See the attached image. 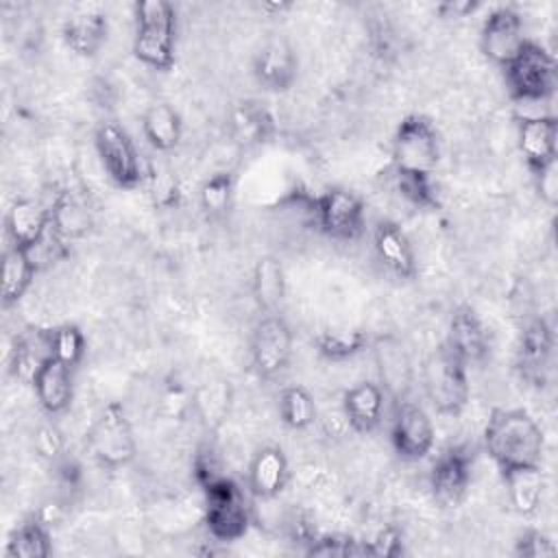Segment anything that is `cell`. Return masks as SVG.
Returning <instances> with one entry per match:
<instances>
[{
  "instance_id": "obj_1",
  "label": "cell",
  "mask_w": 558,
  "mask_h": 558,
  "mask_svg": "<svg viewBox=\"0 0 558 558\" xmlns=\"http://www.w3.org/2000/svg\"><path fill=\"white\" fill-rule=\"evenodd\" d=\"M484 447L499 471L536 466L543 460L545 436L536 418L523 408L493 410L484 427Z\"/></svg>"
},
{
  "instance_id": "obj_2",
  "label": "cell",
  "mask_w": 558,
  "mask_h": 558,
  "mask_svg": "<svg viewBox=\"0 0 558 558\" xmlns=\"http://www.w3.org/2000/svg\"><path fill=\"white\" fill-rule=\"evenodd\" d=\"M133 54L153 70H170L174 63L177 13L168 0H140L133 4Z\"/></svg>"
},
{
  "instance_id": "obj_3",
  "label": "cell",
  "mask_w": 558,
  "mask_h": 558,
  "mask_svg": "<svg viewBox=\"0 0 558 558\" xmlns=\"http://www.w3.org/2000/svg\"><path fill=\"white\" fill-rule=\"evenodd\" d=\"M423 388L429 403L440 414H460L469 401V366L447 342L429 353L423 366Z\"/></svg>"
},
{
  "instance_id": "obj_4",
  "label": "cell",
  "mask_w": 558,
  "mask_h": 558,
  "mask_svg": "<svg viewBox=\"0 0 558 558\" xmlns=\"http://www.w3.org/2000/svg\"><path fill=\"white\" fill-rule=\"evenodd\" d=\"M440 161L438 131L421 113L405 116L392 135V166L399 174H434Z\"/></svg>"
},
{
  "instance_id": "obj_5",
  "label": "cell",
  "mask_w": 558,
  "mask_h": 558,
  "mask_svg": "<svg viewBox=\"0 0 558 558\" xmlns=\"http://www.w3.org/2000/svg\"><path fill=\"white\" fill-rule=\"evenodd\" d=\"M85 442L92 458L107 469H120L129 464L137 453L131 421L120 403H107L98 412L87 429Z\"/></svg>"
},
{
  "instance_id": "obj_6",
  "label": "cell",
  "mask_w": 558,
  "mask_h": 558,
  "mask_svg": "<svg viewBox=\"0 0 558 558\" xmlns=\"http://www.w3.org/2000/svg\"><path fill=\"white\" fill-rule=\"evenodd\" d=\"M504 72L510 94L519 102H543L556 89V59L536 41L527 39Z\"/></svg>"
},
{
  "instance_id": "obj_7",
  "label": "cell",
  "mask_w": 558,
  "mask_h": 558,
  "mask_svg": "<svg viewBox=\"0 0 558 558\" xmlns=\"http://www.w3.org/2000/svg\"><path fill=\"white\" fill-rule=\"evenodd\" d=\"M205 493V527L211 538L220 543L240 541L251 527V506L244 490L231 480L220 477Z\"/></svg>"
},
{
  "instance_id": "obj_8",
  "label": "cell",
  "mask_w": 558,
  "mask_h": 558,
  "mask_svg": "<svg viewBox=\"0 0 558 558\" xmlns=\"http://www.w3.org/2000/svg\"><path fill=\"white\" fill-rule=\"evenodd\" d=\"M94 146L107 177L122 190L144 181V166L131 135L116 122H102L94 133Z\"/></svg>"
},
{
  "instance_id": "obj_9",
  "label": "cell",
  "mask_w": 558,
  "mask_h": 558,
  "mask_svg": "<svg viewBox=\"0 0 558 558\" xmlns=\"http://www.w3.org/2000/svg\"><path fill=\"white\" fill-rule=\"evenodd\" d=\"M316 225L333 240H357L364 231V203L344 187H327L314 198Z\"/></svg>"
},
{
  "instance_id": "obj_10",
  "label": "cell",
  "mask_w": 558,
  "mask_h": 558,
  "mask_svg": "<svg viewBox=\"0 0 558 558\" xmlns=\"http://www.w3.org/2000/svg\"><path fill=\"white\" fill-rule=\"evenodd\" d=\"M292 357V331L279 314H264L251 333V364L262 379L283 373Z\"/></svg>"
},
{
  "instance_id": "obj_11",
  "label": "cell",
  "mask_w": 558,
  "mask_h": 558,
  "mask_svg": "<svg viewBox=\"0 0 558 558\" xmlns=\"http://www.w3.org/2000/svg\"><path fill=\"white\" fill-rule=\"evenodd\" d=\"M434 423L423 405L399 399L390 423V442L399 458L421 460L434 447Z\"/></svg>"
},
{
  "instance_id": "obj_12",
  "label": "cell",
  "mask_w": 558,
  "mask_h": 558,
  "mask_svg": "<svg viewBox=\"0 0 558 558\" xmlns=\"http://www.w3.org/2000/svg\"><path fill=\"white\" fill-rule=\"evenodd\" d=\"M527 41L523 20L512 7H497L488 13L480 31L482 52L497 65L506 68Z\"/></svg>"
},
{
  "instance_id": "obj_13",
  "label": "cell",
  "mask_w": 558,
  "mask_h": 558,
  "mask_svg": "<svg viewBox=\"0 0 558 558\" xmlns=\"http://www.w3.org/2000/svg\"><path fill=\"white\" fill-rule=\"evenodd\" d=\"M251 72L266 92H288L296 81L299 59L286 39H268L253 54Z\"/></svg>"
},
{
  "instance_id": "obj_14",
  "label": "cell",
  "mask_w": 558,
  "mask_h": 558,
  "mask_svg": "<svg viewBox=\"0 0 558 558\" xmlns=\"http://www.w3.org/2000/svg\"><path fill=\"white\" fill-rule=\"evenodd\" d=\"M471 471H473V456L464 447H449L445 449L429 473V486L434 493V499L442 506H456L469 484H471Z\"/></svg>"
},
{
  "instance_id": "obj_15",
  "label": "cell",
  "mask_w": 558,
  "mask_h": 558,
  "mask_svg": "<svg viewBox=\"0 0 558 558\" xmlns=\"http://www.w3.org/2000/svg\"><path fill=\"white\" fill-rule=\"evenodd\" d=\"M519 150L532 172H538L547 163L556 161L558 148V122L554 116H523L519 120Z\"/></svg>"
},
{
  "instance_id": "obj_16",
  "label": "cell",
  "mask_w": 558,
  "mask_h": 558,
  "mask_svg": "<svg viewBox=\"0 0 558 558\" xmlns=\"http://www.w3.org/2000/svg\"><path fill=\"white\" fill-rule=\"evenodd\" d=\"M554 353V331L545 318H534L521 333L517 366L532 386H543Z\"/></svg>"
},
{
  "instance_id": "obj_17",
  "label": "cell",
  "mask_w": 558,
  "mask_h": 558,
  "mask_svg": "<svg viewBox=\"0 0 558 558\" xmlns=\"http://www.w3.org/2000/svg\"><path fill=\"white\" fill-rule=\"evenodd\" d=\"M373 248L381 266L399 277V279H410L416 272V259H414V248L405 231L392 222V220H379L373 227Z\"/></svg>"
},
{
  "instance_id": "obj_18",
  "label": "cell",
  "mask_w": 558,
  "mask_h": 558,
  "mask_svg": "<svg viewBox=\"0 0 558 558\" xmlns=\"http://www.w3.org/2000/svg\"><path fill=\"white\" fill-rule=\"evenodd\" d=\"M445 342L466 366L477 364L488 355V333L471 305H458L451 312Z\"/></svg>"
},
{
  "instance_id": "obj_19",
  "label": "cell",
  "mask_w": 558,
  "mask_h": 558,
  "mask_svg": "<svg viewBox=\"0 0 558 558\" xmlns=\"http://www.w3.org/2000/svg\"><path fill=\"white\" fill-rule=\"evenodd\" d=\"M384 403L386 392L375 381H360L353 388H349L342 397V412L347 423L360 432L368 434L373 432L381 418H384Z\"/></svg>"
},
{
  "instance_id": "obj_20",
  "label": "cell",
  "mask_w": 558,
  "mask_h": 558,
  "mask_svg": "<svg viewBox=\"0 0 558 558\" xmlns=\"http://www.w3.org/2000/svg\"><path fill=\"white\" fill-rule=\"evenodd\" d=\"M288 475L286 453L275 445L262 447L248 464V490L257 499H275L286 488Z\"/></svg>"
},
{
  "instance_id": "obj_21",
  "label": "cell",
  "mask_w": 558,
  "mask_h": 558,
  "mask_svg": "<svg viewBox=\"0 0 558 558\" xmlns=\"http://www.w3.org/2000/svg\"><path fill=\"white\" fill-rule=\"evenodd\" d=\"M33 390L39 401V405L48 414H59L63 412L74 397V379H72V368L61 364L59 360L50 357L33 377Z\"/></svg>"
},
{
  "instance_id": "obj_22",
  "label": "cell",
  "mask_w": 558,
  "mask_h": 558,
  "mask_svg": "<svg viewBox=\"0 0 558 558\" xmlns=\"http://www.w3.org/2000/svg\"><path fill=\"white\" fill-rule=\"evenodd\" d=\"M52 357V329H24L11 349V371L15 377L33 381L37 371Z\"/></svg>"
},
{
  "instance_id": "obj_23",
  "label": "cell",
  "mask_w": 558,
  "mask_h": 558,
  "mask_svg": "<svg viewBox=\"0 0 558 558\" xmlns=\"http://www.w3.org/2000/svg\"><path fill=\"white\" fill-rule=\"evenodd\" d=\"M7 233L13 246L26 248L37 242L50 227V209L33 198H17L7 211Z\"/></svg>"
},
{
  "instance_id": "obj_24",
  "label": "cell",
  "mask_w": 558,
  "mask_h": 558,
  "mask_svg": "<svg viewBox=\"0 0 558 558\" xmlns=\"http://www.w3.org/2000/svg\"><path fill=\"white\" fill-rule=\"evenodd\" d=\"M109 22L100 11H83L63 24V41L78 57H94L107 41Z\"/></svg>"
},
{
  "instance_id": "obj_25",
  "label": "cell",
  "mask_w": 558,
  "mask_h": 558,
  "mask_svg": "<svg viewBox=\"0 0 558 558\" xmlns=\"http://www.w3.org/2000/svg\"><path fill=\"white\" fill-rule=\"evenodd\" d=\"M501 475L514 510L523 517L534 514L541 508L543 490H545V477H543L541 464L510 469V471H504Z\"/></svg>"
},
{
  "instance_id": "obj_26",
  "label": "cell",
  "mask_w": 558,
  "mask_h": 558,
  "mask_svg": "<svg viewBox=\"0 0 558 558\" xmlns=\"http://www.w3.org/2000/svg\"><path fill=\"white\" fill-rule=\"evenodd\" d=\"M142 133L155 150L168 153L177 148L183 133V122L179 111L168 102L150 105L142 116Z\"/></svg>"
},
{
  "instance_id": "obj_27",
  "label": "cell",
  "mask_w": 558,
  "mask_h": 558,
  "mask_svg": "<svg viewBox=\"0 0 558 558\" xmlns=\"http://www.w3.org/2000/svg\"><path fill=\"white\" fill-rule=\"evenodd\" d=\"M253 296L264 314H279L286 299L283 266L275 257H259L253 268Z\"/></svg>"
},
{
  "instance_id": "obj_28",
  "label": "cell",
  "mask_w": 558,
  "mask_h": 558,
  "mask_svg": "<svg viewBox=\"0 0 558 558\" xmlns=\"http://www.w3.org/2000/svg\"><path fill=\"white\" fill-rule=\"evenodd\" d=\"M35 275L37 268L33 266L26 251L11 244L2 257V305L9 307L17 303L31 288Z\"/></svg>"
},
{
  "instance_id": "obj_29",
  "label": "cell",
  "mask_w": 558,
  "mask_h": 558,
  "mask_svg": "<svg viewBox=\"0 0 558 558\" xmlns=\"http://www.w3.org/2000/svg\"><path fill=\"white\" fill-rule=\"evenodd\" d=\"M52 551L48 523L44 519L31 517L22 521L9 536L4 556L7 558H48Z\"/></svg>"
},
{
  "instance_id": "obj_30",
  "label": "cell",
  "mask_w": 558,
  "mask_h": 558,
  "mask_svg": "<svg viewBox=\"0 0 558 558\" xmlns=\"http://www.w3.org/2000/svg\"><path fill=\"white\" fill-rule=\"evenodd\" d=\"M231 126H233V135L240 144L253 146V144H262L270 137V133L275 129V120L266 107H262L259 102L246 100L235 107V111L231 116Z\"/></svg>"
},
{
  "instance_id": "obj_31",
  "label": "cell",
  "mask_w": 558,
  "mask_h": 558,
  "mask_svg": "<svg viewBox=\"0 0 558 558\" xmlns=\"http://www.w3.org/2000/svg\"><path fill=\"white\" fill-rule=\"evenodd\" d=\"M50 222L65 240H72L89 231L92 214H89V207L83 201H78L74 194L61 192L50 207Z\"/></svg>"
},
{
  "instance_id": "obj_32",
  "label": "cell",
  "mask_w": 558,
  "mask_h": 558,
  "mask_svg": "<svg viewBox=\"0 0 558 558\" xmlns=\"http://www.w3.org/2000/svg\"><path fill=\"white\" fill-rule=\"evenodd\" d=\"M279 416L290 429H307L316 421V403L307 388L286 386L279 392Z\"/></svg>"
},
{
  "instance_id": "obj_33",
  "label": "cell",
  "mask_w": 558,
  "mask_h": 558,
  "mask_svg": "<svg viewBox=\"0 0 558 558\" xmlns=\"http://www.w3.org/2000/svg\"><path fill=\"white\" fill-rule=\"evenodd\" d=\"M368 347V336L360 329H336V331H323L316 336V349L323 357L342 362L357 353H362Z\"/></svg>"
},
{
  "instance_id": "obj_34",
  "label": "cell",
  "mask_w": 558,
  "mask_h": 558,
  "mask_svg": "<svg viewBox=\"0 0 558 558\" xmlns=\"http://www.w3.org/2000/svg\"><path fill=\"white\" fill-rule=\"evenodd\" d=\"M397 187L401 196H405L412 205L421 209L440 207V194H438L434 174H399L397 172Z\"/></svg>"
},
{
  "instance_id": "obj_35",
  "label": "cell",
  "mask_w": 558,
  "mask_h": 558,
  "mask_svg": "<svg viewBox=\"0 0 558 558\" xmlns=\"http://www.w3.org/2000/svg\"><path fill=\"white\" fill-rule=\"evenodd\" d=\"M233 187H235V181H233L231 172H216V174H211L209 179H205V183L198 190L201 207L207 214H211V216L225 214L229 209V205H231Z\"/></svg>"
},
{
  "instance_id": "obj_36",
  "label": "cell",
  "mask_w": 558,
  "mask_h": 558,
  "mask_svg": "<svg viewBox=\"0 0 558 558\" xmlns=\"http://www.w3.org/2000/svg\"><path fill=\"white\" fill-rule=\"evenodd\" d=\"M24 251L31 257L33 266L37 268V272L48 268V266H52V264H57V262H61V259H65L70 255L68 240L52 227V222L46 229V233L37 242H33L31 246H26Z\"/></svg>"
},
{
  "instance_id": "obj_37",
  "label": "cell",
  "mask_w": 558,
  "mask_h": 558,
  "mask_svg": "<svg viewBox=\"0 0 558 558\" xmlns=\"http://www.w3.org/2000/svg\"><path fill=\"white\" fill-rule=\"evenodd\" d=\"M85 355V333L76 325H61L52 329V357L74 368Z\"/></svg>"
},
{
  "instance_id": "obj_38",
  "label": "cell",
  "mask_w": 558,
  "mask_h": 558,
  "mask_svg": "<svg viewBox=\"0 0 558 558\" xmlns=\"http://www.w3.org/2000/svg\"><path fill=\"white\" fill-rule=\"evenodd\" d=\"M307 556L320 558H349V556H366L364 543L355 541L347 534H323L314 536L307 547Z\"/></svg>"
},
{
  "instance_id": "obj_39",
  "label": "cell",
  "mask_w": 558,
  "mask_h": 558,
  "mask_svg": "<svg viewBox=\"0 0 558 558\" xmlns=\"http://www.w3.org/2000/svg\"><path fill=\"white\" fill-rule=\"evenodd\" d=\"M364 554L379 558H397L403 554V534L397 527L388 525L379 530L371 541H364Z\"/></svg>"
},
{
  "instance_id": "obj_40",
  "label": "cell",
  "mask_w": 558,
  "mask_h": 558,
  "mask_svg": "<svg viewBox=\"0 0 558 558\" xmlns=\"http://www.w3.org/2000/svg\"><path fill=\"white\" fill-rule=\"evenodd\" d=\"M150 196H153V203L157 207L172 209L174 205H179V198H181V190H179L177 179L170 172H163V170L153 172L150 174Z\"/></svg>"
},
{
  "instance_id": "obj_41",
  "label": "cell",
  "mask_w": 558,
  "mask_h": 558,
  "mask_svg": "<svg viewBox=\"0 0 558 558\" xmlns=\"http://www.w3.org/2000/svg\"><path fill=\"white\" fill-rule=\"evenodd\" d=\"M192 473L198 482L201 488H207L209 484H214L216 480L225 477L220 460L216 456V451L211 447H201L192 460Z\"/></svg>"
},
{
  "instance_id": "obj_42",
  "label": "cell",
  "mask_w": 558,
  "mask_h": 558,
  "mask_svg": "<svg viewBox=\"0 0 558 558\" xmlns=\"http://www.w3.org/2000/svg\"><path fill=\"white\" fill-rule=\"evenodd\" d=\"M514 554L523 556V558H545V556L556 554V545L551 543V538L545 532L527 530L523 536H519Z\"/></svg>"
},
{
  "instance_id": "obj_43",
  "label": "cell",
  "mask_w": 558,
  "mask_h": 558,
  "mask_svg": "<svg viewBox=\"0 0 558 558\" xmlns=\"http://www.w3.org/2000/svg\"><path fill=\"white\" fill-rule=\"evenodd\" d=\"M534 177H536V190L541 194V201L554 207L558 203V161L547 163L545 168L534 172Z\"/></svg>"
},
{
  "instance_id": "obj_44",
  "label": "cell",
  "mask_w": 558,
  "mask_h": 558,
  "mask_svg": "<svg viewBox=\"0 0 558 558\" xmlns=\"http://www.w3.org/2000/svg\"><path fill=\"white\" fill-rule=\"evenodd\" d=\"M35 449L39 451L41 458L57 460L63 453V436L54 425H44L37 429L35 436Z\"/></svg>"
},
{
  "instance_id": "obj_45",
  "label": "cell",
  "mask_w": 558,
  "mask_h": 558,
  "mask_svg": "<svg viewBox=\"0 0 558 558\" xmlns=\"http://www.w3.org/2000/svg\"><path fill=\"white\" fill-rule=\"evenodd\" d=\"M480 2L475 0H445L436 7V11L440 13V17H466L473 11H477Z\"/></svg>"
}]
</instances>
